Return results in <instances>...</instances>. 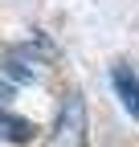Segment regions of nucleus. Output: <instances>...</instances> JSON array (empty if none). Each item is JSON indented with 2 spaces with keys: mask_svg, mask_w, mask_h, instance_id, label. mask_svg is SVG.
<instances>
[{
  "mask_svg": "<svg viewBox=\"0 0 139 147\" xmlns=\"http://www.w3.org/2000/svg\"><path fill=\"white\" fill-rule=\"evenodd\" d=\"M4 69L12 74L16 82H41L49 74V45L45 41H25V45H12L4 53Z\"/></svg>",
  "mask_w": 139,
  "mask_h": 147,
  "instance_id": "obj_2",
  "label": "nucleus"
},
{
  "mask_svg": "<svg viewBox=\"0 0 139 147\" xmlns=\"http://www.w3.org/2000/svg\"><path fill=\"white\" fill-rule=\"evenodd\" d=\"M0 135L12 139V143H29V139H33V123L16 119V115H8V110L0 106Z\"/></svg>",
  "mask_w": 139,
  "mask_h": 147,
  "instance_id": "obj_4",
  "label": "nucleus"
},
{
  "mask_svg": "<svg viewBox=\"0 0 139 147\" xmlns=\"http://www.w3.org/2000/svg\"><path fill=\"white\" fill-rule=\"evenodd\" d=\"M45 147H86V98L78 94V90H70V94L61 98Z\"/></svg>",
  "mask_w": 139,
  "mask_h": 147,
  "instance_id": "obj_1",
  "label": "nucleus"
},
{
  "mask_svg": "<svg viewBox=\"0 0 139 147\" xmlns=\"http://www.w3.org/2000/svg\"><path fill=\"white\" fill-rule=\"evenodd\" d=\"M115 90H119V98H123V106L131 110V119H139V74L131 65H115Z\"/></svg>",
  "mask_w": 139,
  "mask_h": 147,
  "instance_id": "obj_3",
  "label": "nucleus"
},
{
  "mask_svg": "<svg viewBox=\"0 0 139 147\" xmlns=\"http://www.w3.org/2000/svg\"><path fill=\"white\" fill-rule=\"evenodd\" d=\"M8 98H12V86H8V82H0V102H8Z\"/></svg>",
  "mask_w": 139,
  "mask_h": 147,
  "instance_id": "obj_5",
  "label": "nucleus"
}]
</instances>
